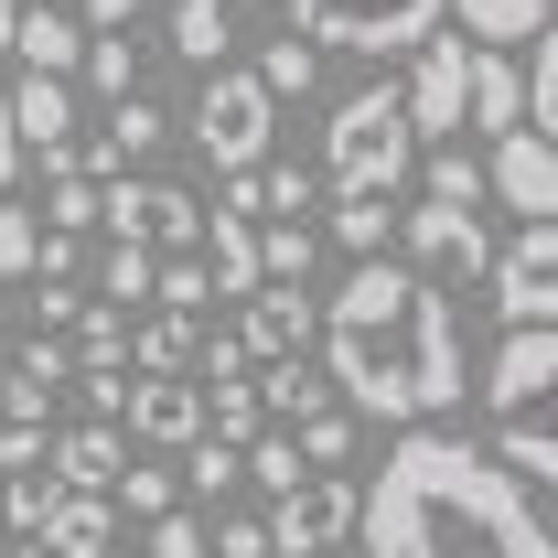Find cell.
Segmentation results:
<instances>
[{
    "label": "cell",
    "instance_id": "30",
    "mask_svg": "<svg viewBox=\"0 0 558 558\" xmlns=\"http://www.w3.org/2000/svg\"><path fill=\"white\" fill-rule=\"evenodd\" d=\"M183 484L205 494V505H226V494L247 484V451H236V440H194V451H183Z\"/></svg>",
    "mask_w": 558,
    "mask_h": 558
},
{
    "label": "cell",
    "instance_id": "25",
    "mask_svg": "<svg viewBox=\"0 0 558 558\" xmlns=\"http://www.w3.org/2000/svg\"><path fill=\"white\" fill-rule=\"evenodd\" d=\"M54 505H65V473H54V462H44V473H11V494H0V537H44Z\"/></svg>",
    "mask_w": 558,
    "mask_h": 558
},
{
    "label": "cell",
    "instance_id": "15",
    "mask_svg": "<svg viewBox=\"0 0 558 558\" xmlns=\"http://www.w3.org/2000/svg\"><path fill=\"white\" fill-rule=\"evenodd\" d=\"M130 440L194 451L205 440V376H130Z\"/></svg>",
    "mask_w": 558,
    "mask_h": 558
},
{
    "label": "cell",
    "instance_id": "14",
    "mask_svg": "<svg viewBox=\"0 0 558 558\" xmlns=\"http://www.w3.org/2000/svg\"><path fill=\"white\" fill-rule=\"evenodd\" d=\"M484 172H494V205H505V215L558 226V140L515 130V140H494V150H484Z\"/></svg>",
    "mask_w": 558,
    "mask_h": 558
},
{
    "label": "cell",
    "instance_id": "43",
    "mask_svg": "<svg viewBox=\"0 0 558 558\" xmlns=\"http://www.w3.org/2000/svg\"><path fill=\"white\" fill-rule=\"evenodd\" d=\"M86 75L108 86V108H119V97H140V86H130V44H119V33H97V44H86Z\"/></svg>",
    "mask_w": 558,
    "mask_h": 558
},
{
    "label": "cell",
    "instance_id": "48",
    "mask_svg": "<svg viewBox=\"0 0 558 558\" xmlns=\"http://www.w3.org/2000/svg\"><path fill=\"white\" fill-rule=\"evenodd\" d=\"M11 44H22V0H0V65H11Z\"/></svg>",
    "mask_w": 558,
    "mask_h": 558
},
{
    "label": "cell",
    "instance_id": "52",
    "mask_svg": "<svg viewBox=\"0 0 558 558\" xmlns=\"http://www.w3.org/2000/svg\"><path fill=\"white\" fill-rule=\"evenodd\" d=\"M0 558H11V537H0Z\"/></svg>",
    "mask_w": 558,
    "mask_h": 558
},
{
    "label": "cell",
    "instance_id": "16",
    "mask_svg": "<svg viewBox=\"0 0 558 558\" xmlns=\"http://www.w3.org/2000/svg\"><path fill=\"white\" fill-rule=\"evenodd\" d=\"M54 473H65V494H119V473H130V429H119V418L65 429V440H54Z\"/></svg>",
    "mask_w": 558,
    "mask_h": 558
},
{
    "label": "cell",
    "instance_id": "35",
    "mask_svg": "<svg viewBox=\"0 0 558 558\" xmlns=\"http://www.w3.org/2000/svg\"><path fill=\"white\" fill-rule=\"evenodd\" d=\"M290 440H301V462H312V473H344V451H354V409H323L312 429H290Z\"/></svg>",
    "mask_w": 558,
    "mask_h": 558
},
{
    "label": "cell",
    "instance_id": "7",
    "mask_svg": "<svg viewBox=\"0 0 558 558\" xmlns=\"http://www.w3.org/2000/svg\"><path fill=\"white\" fill-rule=\"evenodd\" d=\"M97 194H108V215H97V226H108L119 247H150V258H194V247H205V205H194L183 183L119 172V183H97Z\"/></svg>",
    "mask_w": 558,
    "mask_h": 558
},
{
    "label": "cell",
    "instance_id": "44",
    "mask_svg": "<svg viewBox=\"0 0 558 558\" xmlns=\"http://www.w3.org/2000/svg\"><path fill=\"white\" fill-rule=\"evenodd\" d=\"M215 558H279L269 548V515H226V526H215Z\"/></svg>",
    "mask_w": 558,
    "mask_h": 558
},
{
    "label": "cell",
    "instance_id": "37",
    "mask_svg": "<svg viewBox=\"0 0 558 558\" xmlns=\"http://www.w3.org/2000/svg\"><path fill=\"white\" fill-rule=\"evenodd\" d=\"M54 462V429L44 418H0V473H44Z\"/></svg>",
    "mask_w": 558,
    "mask_h": 558
},
{
    "label": "cell",
    "instance_id": "9",
    "mask_svg": "<svg viewBox=\"0 0 558 558\" xmlns=\"http://www.w3.org/2000/svg\"><path fill=\"white\" fill-rule=\"evenodd\" d=\"M409 130H418V150H440L451 130H473V44L462 33H429L409 54Z\"/></svg>",
    "mask_w": 558,
    "mask_h": 558
},
{
    "label": "cell",
    "instance_id": "6",
    "mask_svg": "<svg viewBox=\"0 0 558 558\" xmlns=\"http://www.w3.org/2000/svg\"><path fill=\"white\" fill-rule=\"evenodd\" d=\"M269 119H279V97H269L247 65H226V75H205V97H194V119H183V130H194V150L236 183V172H258V161H269Z\"/></svg>",
    "mask_w": 558,
    "mask_h": 558
},
{
    "label": "cell",
    "instance_id": "17",
    "mask_svg": "<svg viewBox=\"0 0 558 558\" xmlns=\"http://www.w3.org/2000/svg\"><path fill=\"white\" fill-rule=\"evenodd\" d=\"M86 44H97V33H86L75 11L33 0V11H22V44H11V54H22V75H75V65H86Z\"/></svg>",
    "mask_w": 558,
    "mask_h": 558
},
{
    "label": "cell",
    "instance_id": "51",
    "mask_svg": "<svg viewBox=\"0 0 558 558\" xmlns=\"http://www.w3.org/2000/svg\"><path fill=\"white\" fill-rule=\"evenodd\" d=\"M108 558H140V548H108Z\"/></svg>",
    "mask_w": 558,
    "mask_h": 558
},
{
    "label": "cell",
    "instance_id": "40",
    "mask_svg": "<svg viewBox=\"0 0 558 558\" xmlns=\"http://www.w3.org/2000/svg\"><path fill=\"white\" fill-rule=\"evenodd\" d=\"M140 558H215V548H205V526H194V515L172 505V515H150V537H140Z\"/></svg>",
    "mask_w": 558,
    "mask_h": 558
},
{
    "label": "cell",
    "instance_id": "1",
    "mask_svg": "<svg viewBox=\"0 0 558 558\" xmlns=\"http://www.w3.org/2000/svg\"><path fill=\"white\" fill-rule=\"evenodd\" d=\"M365 558H558L537 494L462 429H398L387 473L365 484Z\"/></svg>",
    "mask_w": 558,
    "mask_h": 558
},
{
    "label": "cell",
    "instance_id": "2",
    "mask_svg": "<svg viewBox=\"0 0 558 558\" xmlns=\"http://www.w3.org/2000/svg\"><path fill=\"white\" fill-rule=\"evenodd\" d=\"M323 376L354 418H398V429L462 409L473 365H462L451 290H429L409 258H354V279L323 301Z\"/></svg>",
    "mask_w": 558,
    "mask_h": 558
},
{
    "label": "cell",
    "instance_id": "49",
    "mask_svg": "<svg viewBox=\"0 0 558 558\" xmlns=\"http://www.w3.org/2000/svg\"><path fill=\"white\" fill-rule=\"evenodd\" d=\"M11 558H54V548H44V537H11Z\"/></svg>",
    "mask_w": 558,
    "mask_h": 558
},
{
    "label": "cell",
    "instance_id": "34",
    "mask_svg": "<svg viewBox=\"0 0 558 558\" xmlns=\"http://www.w3.org/2000/svg\"><path fill=\"white\" fill-rule=\"evenodd\" d=\"M312 75H323V54H312L301 33H290V44H269V54H258V86H269V97H312Z\"/></svg>",
    "mask_w": 558,
    "mask_h": 558
},
{
    "label": "cell",
    "instance_id": "11",
    "mask_svg": "<svg viewBox=\"0 0 558 558\" xmlns=\"http://www.w3.org/2000/svg\"><path fill=\"white\" fill-rule=\"evenodd\" d=\"M398 236H409V269L429 279V290H473V279H494V236H484V215H462V205L398 215Z\"/></svg>",
    "mask_w": 558,
    "mask_h": 558
},
{
    "label": "cell",
    "instance_id": "50",
    "mask_svg": "<svg viewBox=\"0 0 558 558\" xmlns=\"http://www.w3.org/2000/svg\"><path fill=\"white\" fill-rule=\"evenodd\" d=\"M11 323H22V301H11V290H0V333H11Z\"/></svg>",
    "mask_w": 558,
    "mask_h": 558
},
{
    "label": "cell",
    "instance_id": "28",
    "mask_svg": "<svg viewBox=\"0 0 558 558\" xmlns=\"http://www.w3.org/2000/svg\"><path fill=\"white\" fill-rule=\"evenodd\" d=\"M11 279H44V215L33 205H0V290Z\"/></svg>",
    "mask_w": 558,
    "mask_h": 558
},
{
    "label": "cell",
    "instance_id": "8",
    "mask_svg": "<svg viewBox=\"0 0 558 558\" xmlns=\"http://www.w3.org/2000/svg\"><path fill=\"white\" fill-rule=\"evenodd\" d=\"M354 526H365V484H354V473H312L301 494L269 505V548L279 558H344Z\"/></svg>",
    "mask_w": 558,
    "mask_h": 558
},
{
    "label": "cell",
    "instance_id": "27",
    "mask_svg": "<svg viewBox=\"0 0 558 558\" xmlns=\"http://www.w3.org/2000/svg\"><path fill=\"white\" fill-rule=\"evenodd\" d=\"M247 484L269 494V505L312 484V462H301V440H290V429H258V440H247Z\"/></svg>",
    "mask_w": 558,
    "mask_h": 558
},
{
    "label": "cell",
    "instance_id": "23",
    "mask_svg": "<svg viewBox=\"0 0 558 558\" xmlns=\"http://www.w3.org/2000/svg\"><path fill=\"white\" fill-rule=\"evenodd\" d=\"M44 548H54V558H108V548H119L108 494H65V505H54V526H44Z\"/></svg>",
    "mask_w": 558,
    "mask_h": 558
},
{
    "label": "cell",
    "instance_id": "3",
    "mask_svg": "<svg viewBox=\"0 0 558 558\" xmlns=\"http://www.w3.org/2000/svg\"><path fill=\"white\" fill-rule=\"evenodd\" d=\"M484 451L515 484H558V333H505L484 365Z\"/></svg>",
    "mask_w": 558,
    "mask_h": 558
},
{
    "label": "cell",
    "instance_id": "10",
    "mask_svg": "<svg viewBox=\"0 0 558 558\" xmlns=\"http://www.w3.org/2000/svg\"><path fill=\"white\" fill-rule=\"evenodd\" d=\"M494 312L505 333H558V226H515V247H494Z\"/></svg>",
    "mask_w": 558,
    "mask_h": 558
},
{
    "label": "cell",
    "instance_id": "20",
    "mask_svg": "<svg viewBox=\"0 0 558 558\" xmlns=\"http://www.w3.org/2000/svg\"><path fill=\"white\" fill-rule=\"evenodd\" d=\"M130 354H140V376H183V365L205 354V312H140Z\"/></svg>",
    "mask_w": 558,
    "mask_h": 558
},
{
    "label": "cell",
    "instance_id": "39",
    "mask_svg": "<svg viewBox=\"0 0 558 558\" xmlns=\"http://www.w3.org/2000/svg\"><path fill=\"white\" fill-rule=\"evenodd\" d=\"M215 301V269H194V258H161V301L150 312H205Z\"/></svg>",
    "mask_w": 558,
    "mask_h": 558
},
{
    "label": "cell",
    "instance_id": "31",
    "mask_svg": "<svg viewBox=\"0 0 558 558\" xmlns=\"http://www.w3.org/2000/svg\"><path fill=\"white\" fill-rule=\"evenodd\" d=\"M526 130L558 140V22L537 33V54H526Z\"/></svg>",
    "mask_w": 558,
    "mask_h": 558
},
{
    "label": "cell",
    "instance_id": "21",
    "mask_svg": "<svg viewBox=\"0 0 558 558\" xmlns=\"http://www.w3.org/2000/svg\"><path fill=\"white\" fill-rule=\"evenodd\" d=\"M172 54L205 65V75H226V54H236V11H226V0H172Z\"/></svg>",
    "mask_w": 558,
    "mask_h": 558
},
{
    "label": "cell",
    "instance_id": "45",
    "mask_svg": "<svg viewBox=\"0 0 558 558\" xmlns=\"http://www.w3.org/2000/svg\"><path fill=\"white\" fill-rule=\"evenodd\" d=\"M86 269V236H54V226H44V279H75Z\"/></svg>",
    "mask_w": 558,
    "mask_h": 558
},
{
    "label": "cell",
    "instance_id": "24",
    "mask_svg": "<svg viewBox=\"0 0 558 558\" xmlns=\"http://www.w3.org/2000/svg\"><path fill=\"white\" fill-rule=\"evenodd\" d=\"M429 205H462V215L494 205V172L462 150V140H440V150H429Z\"/></svg>",
    "mask_w": 558,
    "mask_h": 558
},
{
    "label": "cell",
    "instance_id": "13",
    "mask_svg": "<svg viewBox=\"0 0 558 558\" xmlns=\"http://www.w3.org/2000/svg\"><path fill=\"white\" fill-rule=\"evenodd\" d=\"M11 130H22V150H44V172L54 183H86V140H75V97H65V75H22L11 86Z\"/></svg>",
    "mask_w": 558,
    "mask_h": 558
},
{
    "label": "cell",
    "instance_id": "53",
    "mask_svg": "<svg viewBox=\"0 0 558 558\" xmlns=\"http://www.w3.org/2000/svg\"><path fill=\"white\" fill-rule=\"evenodd\" d=\"M0 387H11V376H0Z\"/></svg>",
    "mask_w": 558,
    "mask_h": 558
},
{
    "label": "cell",
    "instance_id": "32",
    "mask_svg": "<svg viewBox=\"0 0 558 558\" xmlns=\"http://www.w3.org/2000/svg\"><path fill=\"white\" fill-rule=\"evenodd\" d=\"M258 215L312 226V172H301V161H258Z\"/></svg>",
    "mask_w": 558,
    "mask_h": 558
},
{
    "label": "cell",
    "instance_id": "46",
    "mask_svg": "<svg viewBox=\"0 0 558 558\" xmlns=\"http://www.w3.org/2000/svg\"><path fill=\"white\" fill-rule=\"evenodd\" d=\"M140 22V0H86V33H130Z\"/></svg>",
    "mask_w": 558,
    "mask_h": 558
},
{
    "label": "cell",
    "instance_id": "29",
    "mask_svg": "<svg viewBox=\"0 0 558 558\" xmlns=\"http://www.w3.org/2000/svg\"><path fill=\"white\" fill-rule=\"evenodd\" d=\"M258 258H269V279L312 290V269H323V236H312V226H258Z\"/></svg>",
    "mask_w": 558,
    "mask_h": 558
},
{
    "label": "cell",
    "instance_id": "47",
    "mask_svg": "<svg viewBox=\"0 0 558 558\" xmlns=\"http://www.w3.org/2000/svg\"><path fill=\"white\" fill-rule=\"evenodd\" d=\"M11 172H22V130H11V97H0V205H11Z\"/></svg>",
    "mask_w": 558,
    "mask_h": 558
},
{
    "label": "cell",
    "instance_id": "33",
    "mask_svg": "<svg viewBox=\"0 0 558 558\" xmlns=\"http://www.w3.org/2000/svg\"><path fill=\"white\" fill-rule=\"evenodd\" d=\"M11 376H22V387H44V398H54V387H75V333H33Z\"/></svg>",
    "mask_w": 558,
    "mask_h": 558
},
{
    "label": "cell",
    "instance_id": "12",
    "mask_svg": "<svg viewBox=\"0 0 558 558\" xmlns=\"http://www.w3.org/2000/svg\"><path fill=\"white\" fill-rule=\"evenodd\" d=\"M312 344H323V312H312L290 279H269L258 301H236V354H247V376H269V365H301Z\"/></svg>",
    "mask_w": 558,
    "mask_h": 558
},
{
    "label": "cell",
    "instance_id": "18",
    "mask_svg": "<svg viewBox=\"0 0 558 558\" xmlns=\"http://www.w3.org/2000/svg\"><path fill=\"white\" fill-rule=\"evenodd\" d=\"M473 130H494V140L526 130V65L515 54H484V44H473Z\"/></svg>",
    "mask_w": 558,
    "mask_h": 558
},
{
    "label": "cell",
    "instance_id": "26",
    "mask_svg": "<svg viewBox=\"0 0 558 558\" xmlns=\"http://www.w3.org/2000/svg\"><path fill=\"white\" fill-rule=\"evenodd\" d=\"M97 301H108V312H150V301H161V258H150V247H108Z\"/></svg>",
    "mask_w": 558,
    "mask_h": 558
},
{
    "label": "cell",
    "instance_id": "41",
    "mask_svg": "<svg viewBox=\"0 0 558 558\" xmlns=\"http://www.w3.org/2000/svg\"><path fill=\"white\" fill-rule=\"evenodd\" d=\"M387 226H398V205H344V215H333V236H344L354 258H376V247H387Z\"/></svg>",
    "mask_w": 558,
    "mask_h": 558
},
{
    "label": "cell",
    "instance_id": "5",
    "mask_svg": "<svg viewBox=\"0 0 558 558\" xmlns=\"http://www.w3.org/2000/svg\"><path fill=\"white\" fill-rule=\"evenodd\" d=\"M451 0H290V33L312 54H418Z\"/></svg>",
    "mask_w": 558,
    "mask_h": 558
},
{
    "label": "cell",
    "instance_id": "36",
    "mask_svg": "<svg viewBox=\"0 0 558 558\" xmlns=\"http://www.w3.org/2000/svg\"><path fill=\"white\" fill-rule=\"evenodd\" d=\"M33 312H44L33 333H75V323L97 312V290H86V279H44V290H33Z\"/></svg>",
    "mask_w": 558,
    "mask_h": 558
},
{
    "label": "cell",
    "instance_id": "42",
    "mask_svg": "<svg viewBox=\"0 0 558 558\" xmlns=\"http://www.w3.org/2000/svg\"><path fill=\"white\" fill-rule=\"evenodd\" d=\"M119 505H130L140 526H150V515H172V473H150V462H130V473H119Z\"/></svg>",
    "mask_w": 558,
    "mask_h": 558
},
{
    "label": "cell",
    "instance_id": "54",
    "mask_svg": "<svg viewBox=\"0 0 558 558\" xmlns=\"http://www.w3.org/2000/svg\"><path fill=\"white\" fill-rule=\"evenodd\" d=\"M226 11H236V0H226Z\"/></svg>",
    "mask_w": 558,
    "mask_h": 558
},
{
    "label": "cell",
    "instance_id": "22",
    "mask_svg": "<svg viewBox=\"0 0 558 558\" xmlns=\"http://www.w3.org/2000/svg\"><path fill=\"white\" fill-rule=\"evenodd\" d=\"M258 409H269L279 429H312V418L333 409V376H323L312 354H301V365H269V376H258Z\"/></svg>",
    "mask_w": 558,
    "mask_h": 558
},
{
    "label": "cell",
    "instance_id": "38",
    "mask_svg": "<svg viewBox=\"0 0 558 558\" xmlns=\"http://www.w3.org/2000/svg\"><path fill=\"white\" fill-rule=\"evenodd\" d=\"M97 215H108V194H97V183H54V194H44V226H54V236H86Z\"/></svg>",
    "mask_w": 558,
    "mask_h": 558
},
{
    "label": "cell",
    "instance_id": "4",
    "mask_svg": "<svg viewBox=\"0 0 558 558\" xmlns=\"http://www.w3.org/2000/svg\"><path fill=\"white\" fill-rule=\"evenodd\" d=\"M418 172V130H409V97L398 86H365L333 108V130H323V183L344 194V205H398V183Z\"/></svg>",
    "mask_w": 558,
    "mask_h": 558
},
{
    "label": "cell",
    "instance_id": "19",
    "mask_svg": "<svg viewBox=\"0 0 558 558\" xmlns=\"http://www.w3.org/2000/svg\"><path fill=\"white\" fill-rule=\"evenodd\" d=\"M462 11V44H484V54H505V44H537L558 22V0H451Z\"/></svg>",
    "mask_w": 558,
    "mask_h": 558
}]
</instances>
